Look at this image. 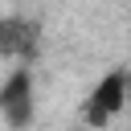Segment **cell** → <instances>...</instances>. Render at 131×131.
Wrapping results in <instances>:
<instances>
[{
	"label": "cell",
	"mask_w": 131,
	"mask_h": 131,
	"mask_svg": "<svg viewBox=\"0 0 131 131\" xmlns=\"http://www.w3.org/2000/svg\"><path fill=\"white\" fill-rule=\"evenodd\" d=\"M123 106H127V70H111L106 78H98V86L90 90V98L82 106L86 127H106Z\"/></svg>",
	"instance_id": "2"
},
{
	"label": "cell",
	"mask_w": 131,
	"mask_h": 131,
	"mask_svg": "<svg viewBox=\"0 0 131 131\" xmlns=\"http://www.w3.org/2000/svg\"><path fill=\"white\" fill-rule=\"evenodd\" d=\"M41 49V25L29 16H0V57L29 66Z\"/></svg>",
	"instance_id": "3"
},
{
	"label": "cell",
	"mask_w": 131,
	"mask_h": 131,
	"mask_svg": "<svg viewBox=\"0 0 131 131\" xmlns=\"http://www.w3.org/2000/svg\"><path fill=\"white\" fill-rule=\"evenodd\" d=\"M0 115L12 131L33 127L37 119V82H33V66H16L4 86H0Z\"/></svg>",
	"instance_id": "1"
}]
</instances>
